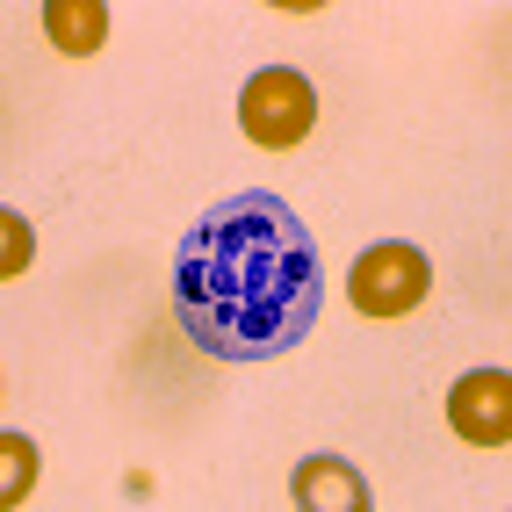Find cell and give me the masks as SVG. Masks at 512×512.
Instances as JSON below:
<instances>
[{"mask_svg":"<svg viewBox=\"0 0 512 512\" xmlns=\"http://www.w3.org/2000/svg\"><path fill=\"white\" fill-rule=\"evenodd\" d=\"M325 311L318 238L282 195H231L202 210L174 253V318L217 361H275Z\"/></svg>","mask_w":512,"mask_h":512,"instance_id":"obj_1","label":"cell"},{"mask_svg":"<svg viewBox=\"0 0 512 512\" xmlns=\"http://www.w3.org/2000/svg\"><path fill=\"white\" fill-rule=\"evenodd\" d=\"M311 123H318V87L303 73H289V65H267V73H253L238 87V130L260 152H296L311 138Z\"/></svg>","mask_w":512,"mask_h":512,"instance_id":"obj_2","label":"cell"},{"mask_svg":"<svg viewBox=\"0 0 512 512\" xmlns=\"http://www.w3.org/2000/svg\"><path fill=\"white\" fill-rule=\"evenodd\" d=\"M426 289H433V267H426L419 246H368L354 260V275H347V303L361 318H375V325L412 318L426 303Z\"/></svg>","mask_w":512,"mask_h":512,"instance_id":"obj_3","label":"cell"},{"mask_svg":"<svg viewBox=\"0 0 512 512\" xmlns=\"http://www.w3.org/2000/svg\"><path fill=\"white\" fill-rule=\"evenodd\" d=\"M448 426L469 448H505L512 440V375L505 368H469L448 390Z\"/></svg>","mask_w":512,"mask_h":512,"instance_id":"obj_4","label":"cell"},{"mask_svg":"<svg viewBox=\"0 0 512 512\" xmlns=\"http://www.w3.org/2000/svg\"><path fill=\"white\" fill-rule=\"evenodd\" d=\"M289 498L303 512H368V484H361V469L354 462H339V455H311V462H296L289 476Z\"/></svg>","mask_w":512,"mask_h":512,"instance_id":"obj_5","label":"cell"},{"mask_svg":"<svg viewBox=\"0 0 512 512\" xmlns=\"http://www.w3.org/2000/svg\"><path fill=\"white\" fill-rule=\"evenodd\" d=\"M44 29H51V44L65 58H94L101 44H109V8H101V0H51Z\"/></svg>","mask_w":512,"mask_h":512,"instance_id":"obj_6","label":"cell"},{"mask_svg":"<svg viewBox=\"0 0 512 512\" xmlns=\"http://www.w3.org/2000/svg\"><path fill=\"white\" fill-rule=\"evenodd\" d=\"M37 491V448L29 433H0V505H29Z\"/></svg>","mask_w":512,"mask_h":512,"instance_id":"obj_7","label":"cell"},{"mask_svg":"<svg viewBox=\"0 0 512 512\" xmlns=\"http://www.w3.org/2000/svg\"><path fill=\"white\" fill-rule=\"evenodd\" d=\"M29 260H37V238H29L22 217H0V275H29Z\"/></svg>","mask_w":512,"mask_h":512,"instance_id":"obj_8","label":"cell"}]
</instances>
